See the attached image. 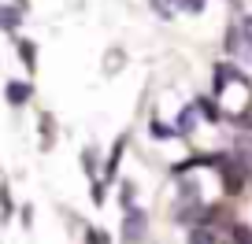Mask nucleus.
Wrapping results in <instances>:
<instances>
[{
	"label": "nucleus",
	"instance_id": "obj_13",
	"mask_svg": "<svg viewBox=\"0 0 252 244\" xmlns=\"http://www.w3.org/2000/svg\"><path fill=\"white\" fill-rule=\"evenodd\" d=\"M86 244H111V237L96 226H86Z\"/></svg>",
	"mask_w": 252,
	"mask_h": 244
},
{
	"label": "nucleus",
	"instance_id": "obj_11",
	"mask_svg": "<svg viewBox=\"0 0 252 244\" xmlns=\"http://www.w3.org/2000/svg\"><path fill=\"white\" fill-rule=\"evenodd\" d=\"M230 237H234V244H252V226H245V222H230Z\"/></svg>",
	"mask_w": 252,
	"mask_h": 244
},
{
	"label": "nucleus",
	"instance_id": "obj_8",
	"mask_svg": "<svg viewBox=\"0 0 252 244\" xmlns=\"http://www.w3.org/2000/svg\"><path fill=\"white\" fill-rule=\"evenodd\" d=\"M82 170L96 181V174H100V156H96V148H86V152H82Z\"/></svg>",
	"mask_w": 252,
	"mask_h": 244
},
{
	"label": "nucleus",
	"instance_id": "obj_10",
	"mask_svg": "<svg viewBox=\"0 0 252 244\" xmlns=\"http://www.w3.org/2000/svg\"><path fill=\"white\" fill-rule=\"evenodd\" d=\"M0 19H4V30H8L11 37H15V30H19V8H15V4H4Z\"/></svg>",
	"mask_w": 252,
	"mask_h": 244
},
{
	"label": "nucleus",
	"instance_id": "obj_14",
	"mask_svg": "<svg viewBox=\"0 0 252 244\" xmlns=\"http://www.w3.org/2000/svg\"><path fill=\"white\" fill-rule=\"evenodd\" d=\"M104 200H108V181H104V178H96V181H93V204L100 207Z\"/></svg>",
	"mask_w": 252,
	"mask_h": 244
},
{
	"label": "nucleus",
	"instance_id": "obj_9",
	"mask_svg": "<svg viewBox=\"0 0 252 244\" xmlns=\"http://www.w3.org/2000/svg\"><path fill=\"white\" fill-rule=\"evenodd\" d=\"M134 200H137V189H134V181H119V204H123L126 211H130V207H137Z\"/></svg>",
	"mask_w": 252,
	"mask_h": 244
},
{
	"label": "nucleus",
	"instance_id": "obj_7",
	"mask_svg": "<svg viewBox=\"0 0 252 244\" xmlns=\"http://www.w3.org/2000/svg\"><path fill=\"white\" fill-rule=\"evenodd\" d=\"M149 134L156 137V141H174V137H178V130L167 126V122H159V118H152V122H149Z\"/></svg>",
	"mask_w": 252,
	"mask_h": 244
},
{
	"label": "nucleus",
	"instance_id": "obj_1",
	"mask_svg": "<svg viewBox=\"0 0 252 244\" xmlns=\"http://www.w3.org/2000/svg\"><path fill=\"white\" fill-rule=\"evenodd\" d=\"M145 233H149V215L141 207H130L123 215V244H141Z\"/></svg>",
	"mask_w": 252,
	"mask_h": 244
},
{
	"label": "nucleus",
	"instance_id": "obj_12",
	"mask_svg": "<svg viewBox=\"0 0 252 244\" xmlns=\"http://www.w3.org/2000/svg\"><path fill=\"white\" fill-rule=\"evenodd\" d=\"M19 59H23V63L33 71V63H37V48H33L30 41H19Z\"/></svg>",
	"mask_w": 252,
	"mask_h": 244
},
{
	"label": "nucleus",
	"instance_id": "obj_6",
	"mask_svg": "<svg viewBox=\"0 0 252 244\" xmlns=\"http://www.w3.org/2000/svg\"><path fill=\"white\" fill-rule=\"evenodd\" d=\"M197 111L208 118V122H219V118H222V111H219V104H215V96H200V100H197Z\"/></svg>",
	"mask_w": 252,
	"mask_h": 244
},
{
	"label": "nucleus",
	"instance_id": "obj_15",
	"mask_svg": "<svg viewBox=\"0 0 252 244\" xmlns=\"http://www.w3.org/2000/svg\"><path fill=\"white\" fill-rule=\"evenodd\" d=\"M4 211H8V218L15 215V200H11V189H4Z\"/></svg>",
	"mask_w": 252,
	"mask_h": 244
},
{
	"label": "nucleus",
	"instance_id": "obj_5",
	"mask_svg": "<svg viewBox=\"0 0 252 244\" xmlns=\"http://www.w3.org/2000/svg\"><path fill=\"white\" fill-rule=\"evenodd\" d=\"M189 244H222V241L212 226H193L189 229Z\"/></svg>",
	"mask_w": 252,
	"mask_h": 244
},
{
	"label": "nucleus",
	"instance_id": "obj_16",
	"mask_svg": "<svg viewBox=\"0 0 252 244\" xmlns=\"http://www.w3.org/2000/svg\"><path fill=\"white\" fill-rule=\"evenodd\" d=\"M222 244H226V241H222Z\"/></svg>",
	"mask_w": 252,
	"mask_h": 244
},
{
	"label": "nucleus",
	"instance_id": "obj_4",
	"mask_svg": "<svg viewBox=\"0 0 252 244\" xmlns=\"http://www.w3.org/2000/svg\"><path fill=\"white\" fill-rule=\"evenodd\" d=\"M123 152H126V137H119V141L111 144V156H108V166H104V181H111V178H115L119 163H123Z\"/></svg>",
	"mask_w": 252,
	"mask_h": 244
},
{
	"label": "nucleus",
	"instance_id": "obj_3",
	"mask_svg": "<svg viewBox=\"0 0 252 244\" xmlns=\"http://www.w3.org/2000/svg\"><path fill=\"white\" fill-rule=\"evenodd\" d=\"M197 104H189V108L178 111V118H174V130H178V137H193V130H197Z\"/></svg>",
	"mask_w": 252,
	"mask_h": 244
},
{
	"label": "nucleus",
	"instance_id": "obj_2",
	"mask_svg": "<svg viewBox=\"0 0 252 244\" xmlns=\"http://www.w3.org/2000/svg\"><path fill=\"white\" fill-rule=\"evenodd\" d=\"M4 93H8V104H11V108H23V104L33 100V85H30V81H8V85H4Z\"/></svg>",
	"mask_w": 252,
	"mask_h": 244
}]
</instances>
